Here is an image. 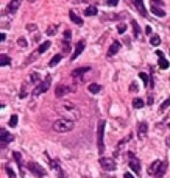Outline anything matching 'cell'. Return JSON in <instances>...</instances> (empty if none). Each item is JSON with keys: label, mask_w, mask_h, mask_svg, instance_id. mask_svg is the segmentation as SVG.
<instances>
[{"label": "cell", "mask_w": 170, "mask_h": 178, "mask_svg": "<svg viewBox=\"0 0 170 178\" xmlns=\"http://www.w3.org/2000/svg\"><path fill=\"white\" fill-rule=\"evenodd\" d=\"M73 128V120L70 119H56L53 122V130L58 133H67Z\"/></svg>", "instance_id": "6da1fadb"}, {"label": "cell", "mask_w": 170, "mask_h": 178, "mask_svg": "<svg viewBox=\"0 0 170 178\" xmlns=\"http://www.w3.org/2000/svg\"><path fill=\"white\" fill-rule=\"evenodd\" d=\"M105 120H100L97 124V148H98V153L101 155L105 152Z\"/></svg>", "instance_id": "7a4b0ae2"}, {"label": "cell", "mask_w": 170, "mask_h": 178, "mask_svg": "<svg viewBox=\"0 0 170 178\" xmlns=\"http://www.w3.org/2000/svg\"><path fill=\"white\" fill-rule=\"evenodd\" d=\"M50 83H52V77H50V75H47L45 80L41 81V83L33 89V97H39L41 94L47 92V91H49V88H50Z\"/></svg>", "instance_id": "3957f363"}, {"label": "cell", "mask_w": 170, "mask_h": 178, "mask_svg": "<svg viewBox=\"0 0 170 178\" xmlns=\"http://www.w3.org/2000/svg\"><path fill=\"white\" fill-rule=\"evenodd\" d=\"M27 167H28V170H30V172L33 174V175H36L38 178H42V177H45V169L42 167V166H39V164L38 162H28V166H27Z\"/></svg>", "instance_id": "277c9868"}, {"label": "cell", "mask_w": 170, "mask_h": 178, "mask_svg": "<svg viewBox=\"0 0 170 178\" xmlns=\"http://www.w3.org/2000/svg\"><path fill=\"white\" fill-rule=\"evenodd\" d=\"M69 92H75V86H67V85H58L56 89H55V95L56 97H64L66 94Z\"/></svg>", "instance_id": "5b68a950"}, {"label": "cell", "mask_w": 170, "mask_h": 178, "mask_svg": "<svg viewBox=\"0 0 170 178\" xmlns=\"http://www.w3.org/2000/svg\"><path fill=\"white\" fill-rule=\"evenodd\" d=\"M98 162H100V166L103 167L105 170H115V161L114 159H111V158H105V156H101V158L98 159Z\"/></svg>", "instance_id": "8992f818"}, {"label": "cell", "mask_w": 170, "mask_h": 178, "mask_svg": "<svg viewBox=\"0 0 170 178\" xmlns=\"http://www.w3.org/2000/svg\"><path fill=\"white\" fill-rule=\"evenodd\" d=\"M128 156H130V167H131V170L136 172V175H140V161L136 158L131 152L128 153Z\"/></svg>", "instance_id": "52a82bcc"}, {"label": "cell", "mask_w": 170, "mask_h": 178, "mask_svg": "<svg viewBox=\"0 0 170 178\" xmlns=\"http://www.w3.org/2000/svg\"><path fill=\"white\" fill-rule=\"evenodd\" d=\"M13 139H14V138H13V134H11V133H8L5 128L0 130V141H2V148H5V147L13 141Z\"/></svg>", "instance_id": "ba28073f"}, {"label": "cell", "mask_w": 170, "mask_h": 178, "mask_svg": "<svg viewBox=\"0 0 170 178\" xmlns=\"http://www.w3.org/2000/svg\"><path fill=\"white\" fill-rule=\"evenodd\" d=\"M24 0H11L6 6V14H14V13L20 8V5H22Z\"/></svg>", "instance_id": "9c48e42d"}, {"label": "cell", "mask_w": 170, "mask_h": 178, "mask_svg": "<svg viewBox=\"0 0 170 178\" xmlns=\"http://www.w3.org/2000/svg\"><path fill=\"white\" fill-rule=\"evenodd\" d=\"M84 47H86V41L84 39H81V41H78L77 42V45H75V50H73V53H72V59H77L81 53H83V50H84Z\"/></svg>", "instance_id": "30bf717a"}, {"label": "cell", "mask_w": 170, "mask_h": 178, "mask_svg": "<svg viewBox=\"0 0 170 178\" xmlns=\"http://www.w3.org/2000/svg\"><path fill=\"white\" fill-rule=\"evenodd\" d=\"M133 5L136 6V10H137L139 13H140V16H144V17H147V10H145V5H144V0H133Z\"/></svg>", "instance_id": "8fae6325"}, {"label": "cell", "mask_w": 170, "mask_h": 178, "mask_svg": "<svg viewBox=\"0 0 170 178\" xmlns=\"http://www.w3.org/2000/svg\"><path fill=\"white\" fill-rule=\"evenodd\" d=\"M147 131H148V124H147V122H140V124L137 125V136H139V139H144L147 136Z\"/></svg>", "instance_id": "7c38bea8"}, {"label": "cell", "mask_w": 170, "mask_h": 178, "mask_svg": "<svg viewBox=\"0 0 170 178\" xmlns=\"http://www.w3.org/2000/svg\"><path fill=\"white\" fill-rule=\"evenodd\" d=\"M69 17H70V20H72V22L75 24V25H78V27L83 25V19H81V17H80V16H78L73 10H70V11H69Z\"/></svg>", "instance_id": "4fadbf2b"}, {"label": "cell", "mask_w": 170, "mask_h": 178, "mask_svg": "<svg viewBox=\"0 0 170 178\" xmlns=\"http://www.w3.org/2000/svg\"><path fill=\"white\" fill-rule=\"evenodd\" d=\"M89 70H91V67H78V69H75L72 72V77L73 78H80V77H83V75L86 72H89Z\"/></svg>", "instance_id": "5bb4252c"}, {"label": "cell", "mask_w": 170, "mask_h": 178, "mask_svg": "<svg viewBox=\"0 0 170 178\" xmlns=\"http://www.w3.org/2000/svg\"><path fill=\"white\" fill-rule=\"evenodd\" d=\"M13 158H14V161L17 162V166L20 169V174H22L24 177V164H22V155H20L19 152H13Z\"/></svg>", "instance_id": "9a60e30c"}, {"label": "cell", "mask_w": 170, "mask_h": 178, "mask_svg": "<svg viewBox=\"0 0 170 178\" xmlns=\"http://www.w3.org/2000/svg\"><path fill=\"white\" fill-rule=\"evenodd\" d=\"M156 55L159 56V67H161V69H169V61L164 58V55H162V52L156 50Z\"/></svg>", "instance_id": "2e32d148"}, {"label": "cell", "mask_w": 170, "mask_h": 178, "mask_svg": "<svg viewBox=\"0 0 170 178\" xmlns=\"http://www.w3.org/2000/svg\"><path fill=\"white\" fill-rule=\"evenodd\" d=\"M119 50H120V42L119 41H114L109 47V50H108V56H112V55H115Z\"/></svg>", "instance_id": "e0dca14e"}, {"label": "cell", "mask_w": 170, "mask_h": 178, "mask_svg": "<svg viewBox=\"0 0 170 178\" xmlns=\"http://www.w3.org/2000/svg\"><path fill=\"white\" fill-rule=\"evenodd\" d=\"M159 166H161V161H159V159H158V161H153V162L150 164V167H148V175H156Z\"/></svg>", "instance_id": "ac0fdd59"}, {"label": "cell", "mask_w": 170, "mask_h": 178, "mask_svg": "<svg viewBox=\"0 0 170 178\" xmlns=\"http://www.w3.org/2000/svg\"><path fill=\"white\" fill-rule=\"evenodd\" d=\"M166 170H167V162H166V161H162L154 177H156V178H162V177H164V174H166Z\"/></svg>", "instance_id": "d6986e66"}, {"label": "cell", "mask_w": 170, "mask_h": 178, "mask_svg": "<svg viewBox=\"0 0 170 178\" xmlns=\"http://www.w3.org/2000/svg\"><path fill=\"white\" fill-rule=\"evenodd\" d=\"M131 25H133V33H134V38H136V39H140V27H139V24L136 22V20H133Z\"/></svg>", "instance_id": "ffe728a7"}, {"label": "cell", "mask_w": 170, "mask_h": 178, "mask_svg": "<svg viewBox=\"0 0 170 178\" xmlns=\"http://www.w3.org/2000/svg\"><path fill=\"white\" fill-rule=\"evenodd\" d=\"M150 11L153 13L154 16H158V17H164V16H166V11L162 10V8H158V6H152Z\"/></svg>", "instance_id": "44dd1931"}, {"label": "cell", "mask_w": 170, "mask_h": 178, "mask_svg": "<svg viewBox=\"0 0 170 178\" xmlns=\"http://www.w3.org/2000/svg\"><path fill=\"white\" fill-rule=\"evenodd\" d=\"M61 59H63V55H61V53H56L55 56H53V58L50 59V63H49V67H55V66H56V64L59 63Z\"/></svg>", "instance_id": "7402d4cb"}, {"label": "cell", "mask_w": 170, "mask_h": 178, "mask_svg": "<svg viewBox=\"0 0 170 178\" xmlns=\"http://www.w3.org/2000/svg\"><path fill=\"white\" fill-rule=\"evenodd\" d=\"M87 89H89L91 94H98V92L101 91V86L97 85V83H91L89 86H87Z\"/></svg>", "instance_id": "603a6c76"}, {"label": "cell", "mask_w": 170, "mask_h": 178, "mask_svg": "<svg viewBox=\"0 0 170 178\" xmlns=\"http://www.w3.org/2000/svg\"><path fill=\"white\" fill-rule=\"evenodd\" d=\"M98 13V10L95 8V6H87V8L84 10V16H87V17H91V16H95Z\"/></svg>", "instance_id": "cb8c5ba5"}, {"label": "cell", "mask_w": 170, "mask_h": 178, "mask_svg": "<svg viewBox=\"0 0 170 178\" xmlns=\"http://www.w3.org/2000/svg\"><path fill=\"white\" fill-rule=\"evenodd\" d=\"M10 64H11V58L8 55H2V56H0V66L5 67V66H10Z\"/></svg>", "instance_id": "d4e9b609"}, {"label": "cell", "mask_w": 170, "mask_h": 178, "mask_svg": "<svg viewBox=\"0 0 170 178\" xmlns=\"http://www.w3.org/2000/svg\"><path fill=\"white\" fill-rule=\"evenodd\" d=\"M50 47H52V44H50V41H45V42H42V44H41V45H39V49H38V52H39V53H44V52H47V50H49V49H50Z\"/></svg>", "instance_id": "484cf974"}, {"label": "cell", "mask_w": 170, "mask_h": 178, "mask_svg": "<svg viewBox=\"0 0 170 178\" xmlns=\"http://www.w3.org/2000/svg\"><path fill=\"white\" fill-rule=\"evenodd\" d=\"M39 80H41V75H39L38 72H33V73L30 75V81H31V83H35L36 86L39 85Z\"/></svg>", "instance_id": "4316f807"}, {"label": "cell", "mask_w": 170, "mask_h": 178, "mask_svg": "<svg viewBox=\"0 0 170 178\" xmlns=\"http://www.w3.org/2000/svg\"><path fill=\"white\" fill-rule=\"evenodd\" d=\"M144 105H145V102H144V100H142V99H139V97L133 100V106H134V108H137V109H140V108H144Z\"/></svg>", "instance_id": "83f0119b"}, {"label": "cell", "mask_w": 170, "mask_h": 178, "mask_svg": "<svg viewBox=\"0 0 170 178\" xmlns=\"http://www.w3.org/2000/svg\"><path fill=\"white\" fill-rule=\"evenodd\" d=\"M17 120H19V117H17L16 114H13L11 117H10V122H8V125H10L11 128H14V127L17 125Z\"/></svg>", "instance_id": "f1b7e54d"}, {"label": "cell", "mask_w": 170, "mask_h": 178, "mask_svg": "<svg viewBox=\"0 0 170 178\" xmlns=\"http://www.w3.org/2000/svg\"><path fill=\"white\" fill-rule=\"evenodd\" d=\"M150 44L154 45V47H156V45H159V44H161V38H159L158 35H153V36L150 38Z\"/></svg>", "instance_id": "f546056e"}, {"label": "cell", "mask_w": 170, "mask_h": 178, "mask_svg": "<svg viewBox=\"0 0 170 178\" xmlns=\"http://www.w3.org/2000/svg\"><path fill=\"white\" fill-rule=\"evenodd\" d=\"M169 106H170V95H169V99H167V100H164V102L161 103L159 109H161V111H164V109H166V108H169Z\"/></svg>", "instance_id": "4dcf8cb0"}, {"label": "cell", "mask_w": 170, "mask_h": 178, "mask_svg": "<svg viewBox=\"0 0 170 178\" xmlns=\"http://www.w3.org/2000/svg\"><path fill=\"white\" fill-rule=\"evenodd\" d=\"M56 33V25H50L49 28H47V35L49 36H53Z\"/></svg>", "instance_id": "1f68e13d"}, {"label": "cell", "mask_w": 170, "mask_h": 178, "mask_svg": "<svg viewBox=\"0 0 170 178\" xmlns=\"http://www.w3.org/2000/svg\"><path fill=\"white\" fill-rule=\"evenodd\" d=\"M38 55H41L39 52H35V53H31L30 56H28V59H27V63L25 64H30V63H33V61H35V58L38 56Z\"/></svg>", "instance_id": "d6a6232c"}, {"label": "cell", "mask_w": 170, "mask_h": 178, "mask_svg": "<svg viewBox=\"0 0 170 178\" xmlns=\"http://www.w3.org/2000/svg\"><path fill=\"white\" fill-rule=\"evenodd\" d=\"M5 170H6V174H8V177H10V178H16V174H14V170H13V169H11L10 166H6V167H5Z\"/></svg>", "instance_id": "836d02e7"}, {"label": "cell", "mask_w": 170, "mask_h": 178, "mask_svg": "<svg viewBox=\"0 0 170 178\" xmlns=\"http://www.w3.org/2000/svg\"><path fill=\"white\" fill-rule=\"evenodd\" d=\"M152 6H158V8H162V6H164V2H162V0H152Z\"/></svg>", "instance_id": "e575fe53"}, {"label": "cell", "mask_w": 170, "mask_h": 178, "mask_svg": "<svg viewBox=\"0 0 170 178\" xmlns=\"http://www.w3.org/2000/svg\"><path fill=\"white\" fill-rule=\"evenodd\" d=\"M17 44H19L20 47H27V45H28V42H27L25 38H19V39H17Z\"/></svg>", "instance_id": "d590c367"}, {"label": "cell", "mask_w": 170, "mask_h": 178, "mask_svg": "<svg viewBox=\"0 0 170 178\" xmlns=\"http://www.w3.org/2000/svg\"><path fill=\"white\" fill-rule=\"evenodd\" d=\"M137 83H136V81H133V83L130 85V92H137Z\"/></svg>", "instance_id": "8d00e7d4"}, {"label": "cell", "mask_w": 170, "mask_h": 178, "mask_svg": "<svg viewBox=\"0 0 170 178\" xmlns=\"http://www.w3.org/2000/svg\"><path fill=\"white\" fill-rule=\"evenodd\" d=\"M117 31H119V33H125V31H126V25H125V24H119V25H117Z\"/></svg>", "instance_id": "74e56055"}, {"label": "cell", "mask_w": 170, "mask_h": 178, "mask_svg": "<svg viewBox=\"0 0 170 178\" xmlns=\"http://www.w3.org/2000/svg\"><path fill=\"white\" fill-rule=\"evenodd\" d=\"M139 77H140L142 80H144V83H145V86H147V88L150 86V85H148V77H147V73H140Z\"/></svg>", "instance_id": "f35d334b"}, {"label": "cell", "mask_w": 170, "mask_h": 178, "mask_svg": "<svg viewBox=\"0 0 170 178\" xmlns=\"http://www.w3.org/2000/svg\"><path fill=\"white\" fill-rule=\"evenodd\" d=\"M64 49H63V52L64 53H69V50H70V45H69V42H67V41H64Z\"/></svg>", "instance_id": "ab89813d"}, {"label": "cell", "mask_w": 170, "mask_h": 178, "mask_svg": "<svg viewBox=\"0 0 170 178\" xmlns=\"http://www.w3.org/2000/svg\"><path fill=\"white\" fill-rule=\"evenodd\" d=\"M70 36H72V33H70L69 30H66V31H64V41H69Z\"/></svg>", "instance_id": "60d3db41"}, {"label": "cell", "mask_w": 170, "mask_h": 178, "mask_svg": "<svg viewBox=\"0 0 170 178\" xmlns=\"http://www.w3.org/2000/svg\"><path fill=\"white\" fill-rule=\"evenodd\" d=\"M108 5H109V6H117L119 0H108Z\"/></svg>", "instance_id": "b9f144b4"}, {"label": "cell", "mask_w": 170, "mask_h": 178, "mask_svg": "<svg viewBox=\"0 0 170 178\" xmlns=\"http://www.w3.org/2000/svg\"><path fill=\"white\" fill-rule=\"evenodd\" d=\"M58 178H66V174H64V170H63V169H59V170H58Z\"/></svg>", "instance_id": "7bdbcfd3"}, {"label": "cell", "mask_w": 170, "mask_h": 178, "mask_svg": "<svg viewBox=\"0 0 170 178\" xmlns=\"http://www.w3.org/2000/svg\"><path fill=\"white\" fill-rule=\"evenodd\" d=\"M145 33H147V35H150V33H152V27H150V25L145 27Z\"/></svg>", "instance_id": "ee69618b"}, {"label": "cell", "mask_w": 170, "mask_h": 178, "mask_svg": "<svg viewBox=\"0 0 170 178\" xmlns=\"http://www.w3.org/2000/svg\"><path fill=\"white\" fill-rule=\"evenodd\" d=\"M123 178H134V177H133V175H131L130 172H126V174L123 175Z\"/></svg>", "instance_id": "f6af8a7d"}, {"label": "cell", "mask_w": 170, "mask_h": 178, "mask_svg": "<svg viewBox=\"0 0 170 178\" xmlns=\"http://www.w3.org/2000/svg\"><path fill=\"white\" fill-rule=\"evenodd\" d=\"M5 38H6L5 33H2V35H0V41H5Z\"/></svg>", "instance_id": "bcb514c9"}, {"label": "cell", "mask_w": 170, "mask_h": 178, "mask_svg": "<svg viewBox=\"0 0 170 178\" xmlns=\"http://www.w3.org/2000/svg\"><path fill=\"white\" fill-rule=\"evenodd\" d=\"M167 145L170 147V138H167Z\"/></svg>", "instance_id": "7dc6e473"}, {"label": "cell", "mask_w": 170, "mask_h": 178, "mask_svg": "<svg viewBox=\"0 0 170 178\" xmlns=\"http://www.w3.org/2000/svg\"><path fill=\"white\" fill-rule=\"evenodd\" d=\"M28 2H31V3H33V2H36V0H28Z\"/></svg>", "instance_id": "c3c4849f"}, {"label": "cell", "mask_w": 170, "mask_h": 178, "mask_svg": "<svg viewBox=\"0 0 170 178\" xmlns=\"http://www.w3.org/2000/svg\"><path fill=\"white\" fill-rule=\"evenodd\" d=\"M78 2H86V0H78Z\"/></svg>", "instance_id": "681fc988"}, {"label": "cell", "mask_w": 170, "mask_h": 178, "mask_svg": "<svg viewBox=\"0 0 170 178\" xmlns=\"http://www.w3.org/2000/svg\"><path fill=\"white\" fill-rule=\"evenodd\" d=\"M83 178H91V177H83Z\"/></svg>", "instance_id": "f907efd6"}, {"label": "cell", "mask_w": 170, "mask_h": 178, "mask_svg": "<svg viewBox=\"0 0 170 178\" xmlns=\"http://www.w3.org/2000/svg\"><path fill=\"white\" fill-rule=\"evenodd\" d=\"M169 128H170V124H169Z\"/></svg>", "instance_id": "816d5d0a"}]
</instances>
